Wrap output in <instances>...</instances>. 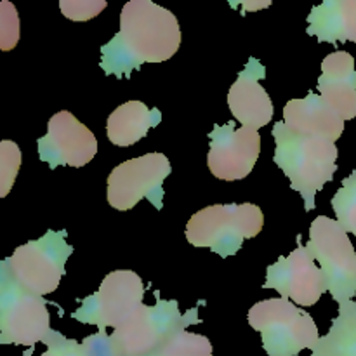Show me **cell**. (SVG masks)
<instances>
[{
  "mask_svg": "<svg viewBox=\"0 0 356 356\" xmlns=\"http://www.w3.org/2000/svg\"><path fill=\"white\" fill-rule=\"evenodd\" d=\"M183 35L176 16L152 0H131L122 7L120 30L101 47L106 75L129 76L145 63H163L179 49Z\"/></svg>",
  "mask_w": 356,
  "mask_h": 356,
  "instance_id": "cell-1",
  "label": "cell"
},
{
  "mask_svg": "<svg viewBox=\"0 0 356 356\" xmlns=\"http://www.w3.org/2000/svg\"><path fill=\"white\" fill-rule=\"evenodd\" d=\"M273 138L277 143L275 163L284 170L291 181V188L301 193L305 209H315V197L327 183H330L337 170V146L334 141L316 136L299 134L291 131L285 122L273 125Z\"/></svg>",
  "mask_w": 356,
  "mask_h": 356,
  "instance_id": "cell-2",
  "label": "cell"
},
{
  "mask_svg": "<svg viewBox=\"0 0 356 356\" xmlns=\"http://www.w3.org/2000/svg\"><path fill=\"white\" fill-rule=\"evenodd\" d=\"M155 306L143 305L110 336L111 356H146L198 320V306L181 315L177 301H165L155 291Z\"/></svg>",
  "mask_w": 356,
  "mask_h": 356,
  "instance_id": "cell-3",
  "label": "cell"
},
{
  "mask_svg": "<svg viewBox=\"0 0 356 356\" xmlns=\"http://www.w3.org/2000/svg\"><path fill=\"white\" fill-rule=\"evenodd\" d=\"M247 320L261 334L264 351L270 356H298L305 350H315L320 341L312 315L289 299L259 301L250 308Z\"/></svg>",
  "mask_w": 356,
  "mask_h": 356,
  "instance_id": "cell-4",
  "label": "cell"
},
{
  "mask_svg": "<svg viewBox=\"0 0 356 356\" xmlns=\"http://www.w3.org/2000/svg\"><path fill=\"white\" fill-rule=\"evenodd\" d=\"M263 212L256 204H219L205 207L190 218L186 240L195 247H207L221 257L235 256L245 238L263 229Z\"/></svg>",
  "mask_w": 356,
  "mask_h": 356,
  "instance_id": "cell-5",
  "label": "cell"
},
{
  "mask_svg": "<svg viewBox=\"0 0 356 356\" xmlns=\"http://www.w3.org/2000/svg\"><path fill=\"white\" fill-rule=\"evenodd\" d=\"M72 254L73 247L66 243V229H49L42 238L17 247L0 266L6 268L21 287L44 298L59 287L66 273L65 264Z\"/></svg>",
  "mask_w": 356,
  "mask_h": 356,
  "instance_id": "cell-6",
  "label": "cell"
},
{
  "mask_svg": "<svg viewBox=\"0 0 356 356\" xmlns=\"http://www.w3.org/2000/svg\"><path fill=\"white\" fill-rule=\"evenodd\" d=\"M47 301L21 287L0 266V344L35 346L47 343L54 330L51 329Z\"/></svg>",
  "mask_w": 356,
  "mask_h": 356,
  "instance_id": "cell-7",
  "label": "cell"
},
{
  "mask_svg": "<svg viewBox=\"0 0 356 356\" xmlns=\"http://www.w3.org/2000/svg\"><path fill=\"white\" fill-rule=\"evenodd\" d=\"M308 250L320 263L330 296L337 305L356 296V252L348 232L334 219L318 216L309 228Z\"/></svg>",
  "mask_w": 356,
  "mask_h": 356,
  "instance_id": "cell-8",
  "label": "cell"
},
{
  "mask_svg": "<svg viewBox=\"0 0 356 356\" xmlns=\"http://www.w3.org/2000/svg\"><path fill=\"white\" fill-rule=\"evenodd\" d=\"M145 285L138 273L131 270L111 271L104 277L103 284L92 296L80 301V308L73 318L86 325H96L99 332L108 327L124 325L143 306Z\"/></svg>",
  "mask_w": 356,
  "mask_h": 356,
  "instance_id": "cell-9",
  "label": "cell"
},
{
  "mask_svg": "<svg viewBox=\"0 0 356 356\" xmlns=\"http://www.w3.org/2000/svg\"><path fill=\"white\" fill-rule=\"evenodd\" d=\"M170 172L172 167L163 153H148L127 160L108 176V204L125 212L134 209L143 198H148L156 211H162L163 181Z\"/></svg>",
  "mask_w": 356,
  "mask_h": 356,
  "instance_id": "cell-10",
  "label": "cell"
},
{
  "mask_svg": "<svg viewBox=\"0 0 356 356\" xmlns=\"http://www.w3.org/2000/svg\"><path fill=\"white\" fill-rule=\"evenodd\" d=\"M264 289H275L280 298L289 299L298 306H313L325 292H329L322 270L315 264L308 247L298 236V249L291 256L278 257L266 271Z\"/></svg>",
  "mask_w": 356,
  "mask_h": 356,
  "instance_id": "cell-11",
  "label": "cell"
},
{
  "mask_svg": "<svg viewBox=\"0 0 356 356\" xmlns=\"http://www.w3.org/2000/svg\"><path fill=\"white\" fill-rule=\"evenodd\" d=\"M207 163L218 179L238 181L249 176L261 153V136L249 127L235 129L233 122L214 125L209 134Z\"/></svg>",
  "mask_w": 356,
  "mask_h": 356,
  "instance_id": "cell-12",
  "label": "cell"
},
{
  "mask_svg": "<svg viewBox=\"0 0 356 356\" xmlns=\"http://www.w3.org/2000/svg\"><path fill=\"white\" fill-rule=\"evenodd\" d=\"M96 153V136L70 111H59L51 117L47 134L38 139V159L51 169L61 165L83 167Z\"/></svg>",
  "mask_w": 356,
  "mask_h": 356,
  "instance_id": "cell-13",
  "label": "cell"
},
{
  "mask_svg": "<svg viewBox=\"0 0 356 356\" xmlns=\"http://www.w3.org/2000/svg\"><path fill=\"white\" fill-rule=\"evenodd\" d=\"M264 76H266V68L263 63L256 58H250L228 92V106L233 117L243 127L252 131H259L273 118L271 97L259 83Z\"/></svg>",
  "mask_w": 356,
  "mask_h": 356,
  "instance_id": "cell-14",
  "label": "cell"
},
{
  "mask_svg": "<svg viewBox=\"0 0 356 356\" xmlns=\"http://www.w3.org/2000/svg\"><path fill=\"white\" fill-rule=\"evenodd\" d=\"M316 86L323 101L344 122L356 117V70L350 52L336 51L327 56Z\"/></svg>",
  "mask_w": 356,
  "mask_h": 356,
  "instance_id": "cell-15",
  "label": "cell"
},
{
  "mask_svg": "<svg viewBox=\"0 0 356 356\" xmlns=\"http://www.w3.org/2000/svg\"><path fill=\"white\" fill-rule=\"evenodd\" d=\"M284 122L291 131L316 136L336 143L344 131V120L322 96L308 92L301 99H291L284 108Z\"/></svg>",
  "mask_w": 356,
  "mask_h": 356,
  "instance_id": "cell-16",
  "label": "cell"
},
{
  "mask_svg": "<svg viewBox=\"0 0 356 356\" xmlns=\"http://www.w3.org/2000/svg\"><path fill=\"white\" fill-rule=\"evenodd\" d=\"M308 35L325 44H356V0H325L313 7L308 16Z\"/></svg>",
  "mask_w": 356,
  "mask_h": 356,
  "instance_id": "cell-17",
  "label": "cell"
},
{
  "mask_svg": "<svg viewBox=\"0 0 356 356\" xmlns=\"http://www.w3.org/2000/svg\"><path fill=\"white\" fill-rule=\"evenodd\" d=\"M160 122L162 113L159 108L149 110L141 101H129L111 111L106 122V134L115 146H131L146 138L149 129L156 127Z\"/></svg>",
  "mask_w": 356,
  "mask_h": 356,
  "instance_id": "cell-18",
  "label": "cell"
},
{
  "mask_svg": "<svg viewBox=\"0 0 356 356\" xmlns=\"http://www.w3.org/2000/svg\"><path fill=\"white\" fill-rule=\"evenodd\" d=\"M312 356H356V302L339 306L329 334L320 337Z\"/></svg>",
  "mask_w": 356,
  "mask_h": 356,
  "instance_id": "cell-19",
  "label": "cell"
},
{
  "mask_svg": "<svg viewBox=\"0 0 356 356\" xmlns=\"http://www.w3.org/2000/svg\"><path fill=\"white\" fill-rule=\"evenodd\" d=\"M45 346L47 351L42 356H111L110 336H106V332H97L86 337L83 343H76L54 330Z\"/></svg>",
  "mask_w": 356,
  "mask_h": 356,
  "instance_id": "cell-20",
  "label": "cell"
},
{
  "mask_svg": "<svg viewBox=\"0 0 356 356\" xmlns=\"http://www.w3.org/2000/svg\"><path fill=\"white\" fill-rule=\"evenodd\" d=\"M146 356H212V344L204 336L181 332Z\"/></svg>",
  "mask_w": 356,
  "mask_h": 356,
  "instance_id": "cell-21",
  "label": "cell"
},
{
  "mask_svg": "<svg viewBox=\"0 0 356 356\" xmlns=\"http://www.w3.org/2000/svg\"><path fill=\"white\" fill-rule=\"evenodd\" d=\"M332 209L337 216V222L356 236V170L343 179V186L332 198Z\"/></svg>",
  "mask_w": 356,
  "mask_h": 356,
  "instance_id": "cell-22",
  "label": "cell"
},
{
  "mask_svg": "<svg viewBox=\"0 0 356 356\" xmlns=\"http://www.w3.org/2000/svg\"><path fill=\"white\" fill-rule=\"evenodd\" d=\"M21 167L19 146L13 141L0 143V197L6 198Z\"/></svg>",
  "mask_w": 356,
  "mask_h": 356,
  "instance_id": "cell-23",
  "label": "cell"
},
{
  "mask_svg": "<svg viewBox=\"0 0 356 356\" xmlns=\"http://www.w3.org/2000/svg\"><path fill=\"white\" fill-rule=\"evenodd\" d=\"M19 42V17L17 9L9 2H0V49L10 51Z\"/></svg>",
  "mask_w": 356,
  "mask_h": 356,
  "instance_id": "cell-24",
  "label": "cell"
},
{
  "mask_svg": "<svg viewBox=\"0 0 356 356\" xmlns=\"http://www.w3.org/2000/svg\"><path fill=\"white\" fill-rule=\"evenodd\" d=\"M63 16L72 21H89L106 7L104 0H61Z\"/></svg>",
  "mask_w": 356,
  "mask_h": 356,
  "instance_id": "cell-25",
  "label": "cell"
},
{
  "mask_svg": "<svg viewBox=\"0 0 356 356\" xmlns=\"http://www.w3.org/2000/svg\"><path fill=\"white\" fill-rule=\"evenodd\" d=\"M271 2H264V3H243L245 9H257V7H268Z\"/></svg>",
  "mask_w": 356,
  "mask_h": 356,
  "instance_id": "cell-26",
  "label": "cell"
}]
</instances>
